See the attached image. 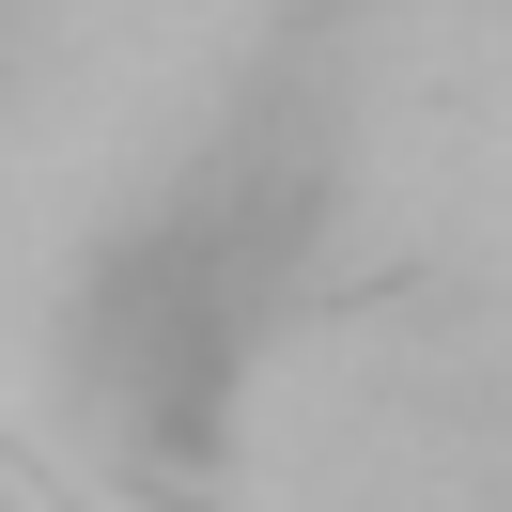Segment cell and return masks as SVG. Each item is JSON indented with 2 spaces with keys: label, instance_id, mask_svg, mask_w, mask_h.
I'll list each match as a JSON object with an SVG mask.
<instances>
[{
  "label": "cell",
  "instance_id": "obj_1",
  "mask_svg": "<svg viewBox=\"0 0 512 512\" xmlns=\"http://www.w3.org/2000/svg\"><path fill=\"white\" fill-rule=\"evenodd\" d=\"M311 202H326V140L295 125V94H249L187 171L125 202L94 264H78V388L125 450H202L233 404V373L264 357V311L311 264Z\"/></svg>",
  "mask_w": 512,
  "mask_h": 512
}]
</instances>
